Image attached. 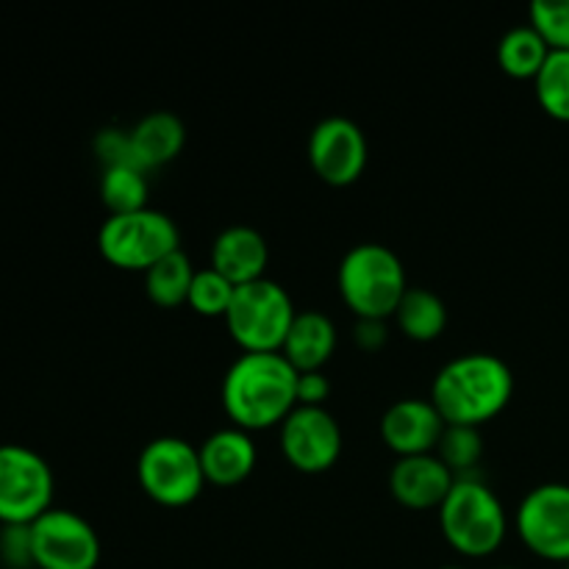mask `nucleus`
I'll return each instance as SVG.
<instances>
[{
  "label": "nucleus",
  "mask_w": 569,
  "mask_h": 569,
  "mask_svg": "<svg viewBox=\"0 0 569 569\" xmlns=\"http://www.w3.org/2000/svg\"><path fill=\"white\" fill-rule=\"evenodd\" d=\"M53 470L26 445H0V526H31L53 509Z\"/></svg>",
  "instance_id": "6e6552de"
},
{
  "label": "nucleus",
  "mask_w": 569,
  "mask_h": 569,
  "mask_svg": "<svg viewBox=\"0 0 569 569\" xmlns=\"http://www.w3.org/2000/svg\"><path fill=\"white\" fill-rule=\"evenodd\" d=\"M337 283L356 320H389L409 292L403 261L387 244L376 242L356 244L345 253Z\"/></svg>",
  "instance_id": "7ed1b4c3"
},
{
  "label": "nucleus",
  "mask_w": 569,
  "mask_h": 569,
  "mask_svg": "<svg viewBox=\"0 0 569 569\" xmlns=\"http://www.w3.org/2000/svg\"><path fill=\"white\" fill-rule=\"evenodd\" d=\"M517 537L533 556L569 565V483H542L517 506Z\"/></svg>",
  "instance_id": "1a4fd4ad"
},
{
  "label": "nucleus",
  "mask_w": 569,
  "mask_h": 569,
  "mask_svg": "<svg viewBox=\"0 0 569 569\" xmlns=\"http://www.w3.org/2000/svg\"><path fill=\"white\" fill-rule=\"evenodd\" d=\"M148 172L139 167H111L100 176V200L111 214H133L148 209Z\"/></svg>",
  "instance_id": "4be33fe9"
},
{
  "label": "nucleus",
  "mask_w": 569,
  "mask_h": 569,
  "mask_svg": "<svg viewBox=\"0 0 569 569\" xmlns=\"http://www.w3.org/2000/svg\"><path fill=\"white\" fill-rule=\"evenodd\" d=\"M198 453L206 483H214V487H237V483L248 481L250 472L256 470V459H259L253 439L242 428L214 431L200 445Z\"/></svg>",
  "instance_id": "dca6fc26"
},
{
  "label": "nucleus",
  "mask_w": 569,
  "mask_h": 569,
  "mask_svg": "<svg viewBox=\"0 0 569 569\" xmlns=\"http://www.w3.org/2000/svg\"><path fill=\"white\" fill-rule=\"evenodd\" d=\"M337 350V326L322 311H298L287 333L281 356L298 372H317L331 361Z\"/></svg>",
  "instance_id": "f3484780"
},
{
  "label": "nucleus",
  "mask_w": 569,
  "mask_h": 569,
  "mask_svg": "<svg viewBox=\"0 0 569 569\" xmlns=\"http://www.w3.org/2000/svg\"><path fill=\"white\" fill-rule=\"evenodd\" d=\"M92 150L103 170H111V167H139L137 153H133L131 131H126V128L109 126L98 131L92 139Z\"/></svg>",
  "instance_id": "bb28decb"
},
{
  "label": "nucleus",
  "mask_w": 569,
  "mask_h": 569,
  "mask_svg": "<svg viewBox=\"0 0 569 569\" xmlns=\"http://www.w3.org/2000/svg\"><path fill=\"white\" fill-rule=\"evenodd\" d=\"M194 272L198 270L192 267L189 256L183 250H176L144 272V292L161 309H176V306L187 303Z\"/></svg>",
  "instance_id": "412c9836"
},
{
  "label": "nucleus",
  "mask_w": 569,
  "mask_h": 569,
  "mask_svg": "<svg viewBox=\"0 0 569 569\" xmlns=\"http://www.w3.org/2000/svg\"><path fill=\"white\" fill-rule=\"evenodd\" d=\"M137 481L153 503L167 509L194 503L206 487L198 448L178 437L153 439L139 453Z\"/></svg>",
  "instance_id": "0eeeda50"
},
{
  "label": "nucleus",
  "mask_w": 569,
  "mask_h": 569,
  "mask_svg": "<svg viewBox=\"0 0 569 569\" xmlns=\"http://www.w3.org/2000/svg\"><path fill=\"white\" fill-rule=\"evenodd\" d=\"M237 287L231 281L214 272L211 267L194 272L192 289H189V309L198 311L200 317H226L231 309V300Z\"/></svg>",
  "instance_id": "393cba45"
},
{
  "label": "nucleus",
  "mask_w": 569,
  "mask_h": 569,
  "mask_svg": "<svg viewBox=\"0 0 569 569\" xmlns=\"http://www.w3.org/2000/svg\"><path fill=\"white\" fill-rule=\"evenodd\" d=\"M498 569H515V567H498Z\"/></svg>",
  "instance_id": "2f4dec72"
},
{
  "label": "nucleus",
  "mask_w": 569,
  "mask_h": 569,
  "mask_svg": "<svg viewBox=\"0 0 569 569\" xmlns=\"http://www.w3.org/2000/svg\"><path fill=\"white\" fill-rule=\"evenodd\" d=\"M300 372L281 353H242L222 378V409L233 428L264 431L298 409Z\"/></svg>",
  "instance_id": "f257e3e1"
},
{
  "label": "nucleus",
  "mask_w": 569,
  "mask_h": 569,
  "mask_svg": "<svg viewBox=\"0 0 569 569\" xmlns=\"http://www.w3.org/2000/svg\"><path fill=\"white\" fill-rule=\"evenodd\" d=\"M565 569H569V565H565Z\"/></svg>",
  "instance_id": "473e14b6"
},
{
  "label": "nucleus",
  "mask_w": 569,
  "mask_h": 569,
  "mask_svg": "<svg viewBox=\"0 0 569 569\" xmlns=\"http://www.w3.org/2000/svg\"><path fill=\"white\" fill-rule=\"evenodd\" d=\"M295 315L298 311L287 289L270 278H261L237 287L231 309L222 320L242 353H281Z\"/></svg>",
  "instance_id": "39448f33"
},
{
  "label": "nucleus",
  "mask_w": 569,
  "mask_h": 569,
  "mask_svg": "<svg viewBox=\"0 0 569 569\" xmlns=\"http://www.w3.org/2000/svg\"><path fill=\"white\" fill-rule=\"evenodd\" d=\"M387 339V320H356V345L361 350H381Z\"/></svg>",
  "instance_id": "c756f323"
},
{
  "label": "nucleus",
  "mask_w": 569,
  "mask_h": 569,
  "mask_svg": "<svg viewBox=\"0 0 569 569\" xmlns=\"http://www.w3.org/2000/svg\"><path fill=\"white\" fill-rule=\"evenodd\" d=\"M439 526L450 548L470 559L492 556L509 533V517L498 495L478 478H456L439 506Z\"/></svg>",
  "instance_id": "20e7f679"
},
{
  "label": "nucleus",
  "mask_w": 569,
  "mask_h": 569,
  "mask_svg": "<svg viewBox=\"0 0 569 569\" xmlns=\"http://www.w3.org/2000/svg\"><path fill=\"white\" fill-rule=\"evenodd\" d=\"M33 567L94 569L100 561L98 531L70 509H50L31 522Z\"/></svg>",
  "instance_id": "9d476101"
},
{
  "label": "nucleus",
  "mask_w": 569,
  "mask_h": 569,
  "mask_svg": "<svg viewBox=\"0 0 569 569\" xmlns=\"http://www.w3.org/2000/svg\"><path fill=\"white\" fill-rule=\"evenodd\" d=\"M331 398V381L322 370L300 372L298 376V406L309 409H326V400Z\"/></svg>",
  "instance_id": "c85d7f7f"
},
{
  "label": "nucleus",
  "mask_w": 569,
  "mask_h": 569,
  "mask_svg": "<svg viewBox=\"0 0 569 569\" xmlns=\"http://www.w3.org/2000/svg\"><path fill=\"white\" fill-rule=\"evenodd\" d=\"M448 422L431 400L406 398L387 409L381 420V439L398 459L437 453Z\"/></svg>",
  "instance_id": "ddd939ff"
},
{
  "label": "nucleus",
  "mask_w": 569,
  "mask_h": 569,
  "mask_svg": "<svg viewBox=\"0 0 569 569\" xmlns=\"http://www.w3.org/2000/svg\"><path fill=\"white\" fill-rule=\"evenodd\" d=\"M98 250L117 270L148 272L164 256L181 250V233L172 217L148 206L133 214H109L98 231Z\"/></svg>",
  "instance_id": "423d86ee"
},
{
  "label": "nucleus",
  "mask_w": 569,
  "mask_h": 569,
  "mask_svg": "<svg viewBox=\"0 0 569 569\" xmlns=\"http://www.w3.org/2000/svg\"><path fill=\"white\" fill-rule=\"evenodd\" d=\"M395 320H398L400 333L411 342H433L442 337L445 326H448V306L431 289L409 287L395 311Z\"/></svg>",
  "instance_id": "6ab92c4d"
},
{
  "label": "nucleus",
  "mask_w": 569,
  "mask_h": 569,
  "mask_svg": "<svg viewBox=\"0 0 569 569\" xmlns=\"http://www.w3.org/2000/svg\"><path fill=\"white\" fill-rule=\"evenodd\" d=\"M133 153L137 164L144 172L159 170L181 156L183 142H187V128L172 111H150L137 126L131 128Z\"/></svg>",
  "instance_id": "a211bd4d"
},
{
  "label": "nucleus",
  "mask_w": 569,
  "mask_h": 569,
  "mask_svg": "<svg viewBox=\"0 0 569 569\" xmlns=\"http://www.w3.org/2000/svg\"><path fill=\"white\" fill-rule=\"evenodd\" d=\"M453 483L456 476L442 465L437 453L398 459L389 472V492L400 506L411 511L439 509Z\"/></svg>",
  "instance_id": "4468645a"
},
{
  "label": "nucleus",
  "mask_w": 569,
  "mask_h": 569,
  "mask_svg": "<svg viewBox=\"0 0 569 569\" xmlns=\"http://www.w3.org/2000/svg\"><path fill=\"white\" fill-rule=\"evenodd\" d=\"M528 14L550 50H569V0H537Z\"/></svg>",
  "instance_id": "a878e982"
},
{
  "label": "nucleus",
  "mask_w": 569,
  "mask_h": 569,
  "mask_svg": "<svg viewBox=\"0 0 569 569\" xmlns=\"http://www.w3.org/2000/svg\"><path fill=\"white\" fill-rule=\"evenodd\" d=\"M442 569H461V567H442Z\"/></svg>",
  "instance_id": "7c9ffc66"
},
{
  "label": "nucleus",
  "mask_w": 569,
  "mask_h": 569,
  "mask_svg": "<svg viewBox=\"0 0 569 569\" xmlns=\"http://www.w3.org/2000/svg\"><path fill=\"white\" fill-rule=\"evenodd\" d=\"M0 561L9 569H37L33 567L31 526L0 528Z\"/></svg>",
  "instance_id": "cd10ccee"
},
{
  "label": "nucleus",
  "mask_w": 569,
  "mask_h": 569,
  "mask_svg": "<svg viewBox=\"0 0 569 569\" xmlns=\"http://www.w3.org/2000/svg\"><path fill=\"white\" fill-rule=\"evenodd\" d=\"M309 164L328 187H350L367 167V139L348 117H326L309 133Z\"/></svg>",
  "instance_id": "f8f14e48"
},
{
  "label": "nucleus",
  "mask_w": 569,
  "mask_h": 569,
  "mask_svg": "<svg viewBox=\"0 0 569 569\" xmlns=\"http://www.w3.org/2000/svg\"><path fill=\"white\" fill-rule=\"evenodd\" d=\"M550 48L542 37L528 26L511 28L498 44V64L515 81H537L542 72L545 61H548Z\"/></svg>",
  "instance_id": "aec40b11"
},
{
  "label": "nucleus",
  "mask_w": 569,
  "mask_h": 569,
  "mask_svg": "<svg viewBox=\"0 0 569 569\" xmlns=\"http://www.w3.org/2000/svg\"><path fill=\"white\" fill-rule=\"evenodd\" d=\"M533 89L545 114L569 122V50H550Z\"/></svg>",
  "instance_id": "5701e85b"
},
{
  "label": "nucleus",
  "mask_w": 569,
  "mask_h": 569,
  "mask_svg": "<svg viewBox=\"0 0 569 569\" xmlns=\"http://www.w3.org/2000/svg\"><path fill=\"white\" fill-rule=\"evenodd\" d=\"M515 376L492 353H467L448 361L431 383V403L448 426L481 428L509 406Z\"/></svg>",
  "instance_id": "f03ea898"
},
{
  "label": "nucleus",
  "mask_w": 569,
  "mask_h": 569,
  "mask_svg": "<svg viewBox=\"0 0 569 569\" xmlns=\"http://www.w3.org/2000/svg\"><path fill=\"white\" fill-rule=\"evenodd\" d=\"M270 248L267 239L250 226H231L211 244V270L220 272L233 287H244L267 278Z\"/></svg>",
  "instance_id": "2eb2a0df"
},
{
  "label": "nucleus",
  "mask_w": 569,
  "mask_h": 569,
  "mask_svg": "<svg viewBox=\"0 0 569 569\" xmlns=\"http://www.w3.org/2000/svg\"><path fill=\"white\" fill-rule=\"evenodd\" d=\"M437 456L456 478H470V472L476 470L483 459L481 428L448 426L445 428L442 439H439Z\"/></svg>",
  "instance_id": "b1692460"
},
{
  "label": "nucleus",
  "mask_w": 569,
  "mask_h": 569,
  "mask_svg": "<svg viewBox=\"0 0 569 569\" xmlns=\"http://www.w3.org/2000/svg\"><path fill=\"white\" fill-rule=\"evenodd\" d=\"M281 453L303 476L328 472L342 456V428L328 409L298 406L281 422Z\"/></svg>",
  "instance_id": "9b49d317"
}]
</instances>
